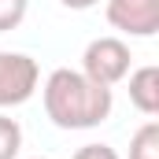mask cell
I'll return each instance as SVG.
<instances>
[{"mask_svg": "<svg viewBox=\"0 0 159 159\" xmlns=\"http://www.w3.org/2000/svg\"><path fill=\"white\" fill-rule=\"evenodd\" d=\"M41 100H44V115L59 129H93L111 119V107H115V93L107 85L85 78L81 70L70 67H59L44 78Z\"/></svg>", "mask_w": 159, "mask_h": 159, "instance_id": "obj_1", "label": "cell"}, {"mask_svg": "<svg viewBox=\"0 0 159 159\" xmlns=\"http://www.w3.org/2000/svg\"><path fill=\"white\" fill-rule=\"evenodd\" d=\"M129 59H133L129 44L122 37H96V41H89L85 52H81V74L100 81V85H107V89H115L129 74Z\"/></svg>", "mask_w": 159, "mask_h": 159, "instance_id": "obj_2", "label": "cell"}, {"mask_svg": "<svg viewBox=\"0 0 159 159\" xmlns=\"http://www.w3.org/2000/svg\"><path fill=\"white\" fill-rule=\"evenodd\" d=\"M41 85V67L26 52H0V111L26 104Z\"/></svg>", "mask_w": 159, "mask_h": 159, "instance_id": "obj_3", "label": "cell"}, {"mask_svg": "<svg viewBox=\"0 0 159 159\" xmlns=\"http://www.w3.org/2000/svg\"><path fill=\"white\" fill-rule=\"evenodd\" d=\"M107 22L129 37H156L159 30V0H107Z\"/></svg>", "mask_w": 159, "mask_h": 159, "instance_id": "obj_4", "label": "cell"}, {"mask_svg": "<svg viewBox=\"0 0 159 159\" xmlns=\"http://www.w3.org/2000/svg\"><path fill=\"white\" fill-rule=\"evenodd\" d=\"M126 78H129V104L141 115L156 119L159 115V67H152V63L148 67H137Z\"/></svg>", "mask_w": 159, "mask_h": 159, "instance_id": "obj_5", "label": "cell"}, {"mask_svg": "<svg viewBox=\"0 0 159 159\" xmlns=\"http://www.w3.org/2000/svg\"><path fill=\"white\" fill-rule=\"evenodd\" d=\"M129 159H159V122L148 119L129 137Z\"/></svg>", "mask_w": 159, "mask_h": 159, "instance_id": "obj_6", "label": "cell"}, {"mask_svg": "<svg viewBox=\"0 0 159 159\" xmlns=\"http://www.w3.org/2000/svg\"><path fill=\"white\" fill-rule=\"evenodd\" d=\"M22 152V126L19 119L0 111V159H19Z\"/></svg>", "mask_w": 159, "mask_h": 159, "instance_id": "obj_7", "label": "cell"}, {"mask_svg": "<svg viewBox=\"0 0 159 159\" xmlns=\"http://www.w3.org/2000/svg\"><path fill=\"white\" fill-rule=\"evenodd\" d=\"M30 0H0V34H11L22 26Z\"/></svg>", "mask_w": 159, "mask_h": 159, "instance_id": "obj_8", "label": "cell"}, {"mask_svg": "<svg viewBox=\"0 0 159 159\" xmlns=\"http://www.w3.org/2000/svg\"><path fill=\"white\" fill-rule=\"evenodd\" d=\"M70 159H122V156L111 148V144H81Z\"/></svg>", "mask_w": 159, "mask_h": 159, "instance_id": "obj_9", "label": "cell"}, {"mask_svg": "<svg viewBox=\"0 0 159 159\" xmlns=\"http://www.w3.org/2000/svg\"><path fill=\"white\" fill-rule=\"evenodd\" d=\"M63 7H70V11H89V7H96L100 0H59Z\"/></svg>", "mask_w": 159, "mask_h": 159, "instance_id": "obj_10", "label": "cell"}, {"mask_svg": "<svg viewBox=\"0 0 159 159\" xmlns=\"http://www.w3.org/2000/svg\"><path fill=\"white\" fill-rule=\"evenodd\" d=\"M34 159H41V156H34Z\"/></svg>", "mask_w": 159, "mask_h": 159, "instance_id": "obj_11", "label": "cell"}]
</instances>
